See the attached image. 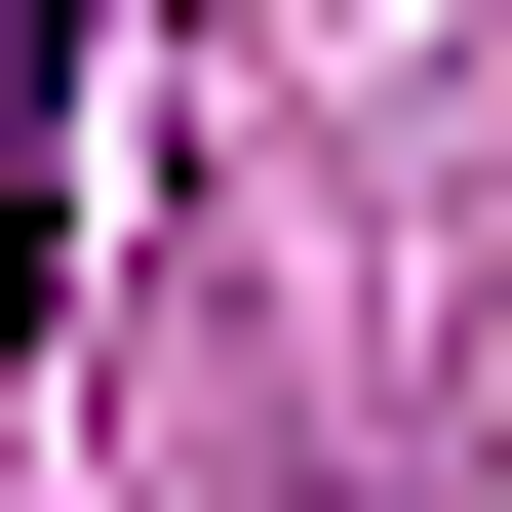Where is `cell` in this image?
I'll use <instances>...</instances> for the list:
<instances>
[{
	"instance_id": "6da1fadb",
	"label": "cell",
	"mask_w": 512,
	"mask_h": 512,
	"mask_svg": "<svg viewBox=\"0 0 512 512\" xmlns=\"http://www.w3.org/2000/svg\"><path fill=\"white\" fill-rule=\"evenodd\" d=\"M79 79H119V0H0V316H79Z\"/></svg>"
}]
</instances>
